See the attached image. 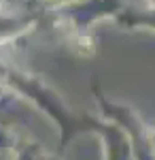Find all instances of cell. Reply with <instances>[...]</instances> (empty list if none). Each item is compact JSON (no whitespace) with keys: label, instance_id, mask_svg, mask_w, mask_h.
<instances>
[{"label":"cell","instance_id":"1","mask_svg":"<svg viewBox=\"0 0 155 160\" xmlns=\"http://www.w3.org/2000/svg\"><path fill=\"white\" fill-rule=\"evenodd\" d=\"M9 81L13 88H17L30 102H34L38 109L55 124L58 135H60V149H66L79 135H98L104 118L94 115L87 111H77L64 100L60 92L53 86L45 83L40 77L30 73L11 71Z\"/></svg>","mask_w":155,"mask_h":160},{"label":"cell","instance_id":"2","mask_svg":"<svg viewBox=\"0 0 155 160\" xmlns=\"http://www.w3.org/2000/svg\"><path fill=\"white\" fill-rule=\"evenodd\" d=\"M94 96H96V105L100 109V115L123 128V132L130 139V145L136 160H155V137L153 130L144 124L143 118L128 105L110 100L98 88H94Z\"/></svg>","mask_w":155,"mask_h":160},{"label":"cell","instance_id":"4","mask_svg":"<svg viewBox=\"0 0 155 160\" xmlns=\"http://www.w3.org/2000/svg\"><path fill=\"white\" fill-rule=\"evenodd\" d=\"M119 22L128 28H149L155 32V7L144 11H128L119 17Z\"/></svg>","mask_w":155,"mask_h":160},{"label":"cell","instance_id":"6","mask_svg":"<svg viewBox=\"0 0 155 160\" xmlns=\"http://www.w3.org/2000/svg\"><path fill=\"white\" fill-rule=\"evenodd\" d=\"M153 137H155V128H153Z\"/></svg>","mask_w":155,"mask_h":160},{"label":"cell","instance_id":"5","mask_svg":"<svg viewBox=\"0 0 155 160\" xmlns=\"http://www.w3.org/2000/svg\"><path fill=\"white\" fill-rule=\"evenodd\" d=\"M19 160H62L60 156H55V154H51V152H45L43 148H26L24 154H21V158Z\"/></svg>","mask_w":155,"mask_h":160},{"label":"cell","instance_id":"3","mask_svg":"<svg viewBox=\"0 0 155 160\" xmlns=\"http://www.w3.org/2000/svg\"><path fill=\"white\" fill-rule=\"evenodd\" d=\"M96 137H98V141L102 143L104 160H136L128 135H125L123 128L117 126L115 122H110V120L104 118V124H102L100 132Z\"/></svg>","mask_w":155,"mask_h":160}]
</instances>
